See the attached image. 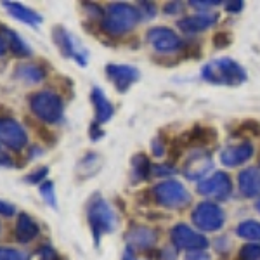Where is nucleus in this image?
Masks as SVG:
<instances>
[{
	"instance_id": "nucleus-1",
	"label": "nucleus",
	"mask_w": 260,
	"mask_h": 260,
	"mask_svg": "<svg viewBox=\"0 0 260 260\" xmlns=\"http://www.w3.org/2000/svg\"><path fill=\"white\" fill-rule=\"evenodd\" d=\"M201 78L212 85L238 87L246 82L248 75L238 61L233 57H219L212 59L201 68Z\"/></svg>"
},
{
	"instance_id": "nucleus-2",
	"label": "nucleus",
	"mask_w": 260,
	"mask_h": 260,
	"mask_svg": "<svg viewBox=\"0 0 260 260\" xmlns=\"http://www.w3.org/2000/svg\"><path fill=\"white\" fill-rule=\"evenodd\" d=\"M141 21V14L137 7L125 2L110 4L104 11V19L101 21V30L108 37H121L136 28Z\"/></svg>"
},
{
	"instance_id": "nucleus-3",
	"label": "nucleus",
	"mask_w": 260,
	"mask_h": 260,
	"mask_svg": "<svg viewBox=\"0 0 260 260\" xmlns=\"http://www.w3.org/2000/svg\"><path fill=\"white\" fill-rule=\"evenodd\" d=\"M87 220H89V228L95 245H99L103 236L111 234L116 229V213L111 205L101 196L92 198L87 207Z\"/></svg>"
},
{
	"instance_id": "nucleus-4",
	"label": "nucleus",
	"mask_w": 260,
	"mask_h": 260,
	"mask_svg": "<svg viewBox=\"0 0 260 260\" xmlns=\"http://www.w3.org/2000/svg\"><path fill=\"white\" fill-rule=\"evenodd\" d=\"M30 110L40 121L54 125L64 116V101L52 90H40L30 95Z\"/></svg>"
},
{
	"instance_id": "nucleus-5",
	"label": "nucleus",
	"mask_w": 260,
	"mask_h": 260,
	"mask_svg": "<svg viewBox=\"0 0 260 260\" xmlns=\"http://www.w3.org/2000/svg\"><path fill=\"white\" fill-rule=\"evenodd\" d=\"M153 198L158 205L170 210H182L191 203L189 191L179 180H163L153 187Z\"/></svg>"
},
{
	"instance_id": "nucleus-6",
	"label": "nucleus",
	"mask_w": 260,
	"mask_h": 260,
	"mask_svg": "<svg viewBox=\"0 0 260 260\" xmlns=\"http://www.w3.org/2000/svg\"><path fill=\"white\" fill-rule=\"evenodd\" d=\"M192 224L203 233L219 231L225 222V213L217 203L203 201L192 210Z\"/></svg>"
},
{
	"instance_id": "nucleus-7",
	"label": "nucleus",
	"mask_w": 260,
	"mask_h": 260,
	"mask_svg": "<svg viewBox=\"0 0 260 260\" xmlns=\"http://www.w3.org/2000/svg\"><path fill=\"white\" fill-rule=\"evenodd\" d=\"M0 144L11 151H23L28 144V134L23 125L9 116H0Z\"/></svg>"
},
{
	"instance_id": "nucleus-8",
	"label": "nucleus",
	"mask_w": 260,
	"mask_h": 260,
	"mask_svg": "<svg viewBox=\"0 0 260 260\" xmlns=\"http://www.w3.org/2000/svg\"><path fill=\"white\" fill-rule=\"evenodd\" d=\"M146 40L148 44L153 47L156 52H161V54H174V52H179L182 50L184 44H182V39L175 33L174 30L167 26H154L146 33Z\"/></svg>"
},
{
	"instance_id": "nucleus-9",
	"label": "nucleus",
	"mask_w": 260,
	"mask_h": 260,
	"mask_svg": "<svg viewBox=\"0 0 260 260\" xmlns=\"http://www.w3.org/2000/svg\"><path fill=\"white\" fill-rule=\"evenodd\" d=\"M170 240L177 250L200 251L208 246V240L198 231L191 229L186 224H177L170 231Z\"/></svg>"
},
{
	"instance_id": "nucleus-10",
	"label": "nucleus",
	"mask_w": 260,
	"mask_h": 260,
	"mask_svg": "<svg viewBox=\"0 0 260 260\" xmlns=\"http://www.w3.org/2000/svg\"><path fill=\"white\" fill-rule=\"evenodd\" d=\"M198 192L201 196H207L215 201H224L233 192V180L225 172H215L198 184Z\"/></svg>"
},
{
	"instance_id": "nucleus-11",
	"label": "nucleus",
	"mask_w": 260,
	"mask_h": 260,
	"mask_svg": "<svg viewBox=\"0 0 260 260\" xmlns=\"http://www.w3.org/2000/svg\"><path fill=\"white\" fill-rule=\"evenodd\" d=\"M52 40L64 57H73V59H77L78 64H82V66L87 64V57H89L87 50L83 47H78L77 42L71 37V33L66 30L64 26H54Z\"/></svg>"
},
{
	"instance_id": "nucleus-12",
	"label": "nucleus",
	"mask_w": 260,
	"mask_h": 260,
	"mask_svg": "<svg viewBox=\"0 0 260 260\" xmlns=\"http://www.w3.org/2000/svg\"><path fill=\"white\" fill-rule=\"evenodd\" d=\"M125 243L128 251H148L158 243V233L148 225H132L125 233Z\"/></svg>"
},
{
	"instance_id": "nucleus-13",
	"label": "nucleus",
	"mask_w": 260,
	"mask_h": 260,
	"mask_svg": "<svg viewBox=\"0 0 260 260\" xmlns=\"http://www.w3.org/2000/svg\"><path fill=\"white\" fill-rule=\"evenodd\" d=\"M106 77L110 78V82L115 85V89L118 92H127L130 87L134 85L137 80H139V70L136 66H130V64H108L106 68Z\"/></svg>"
},
{
	"instance_id": "nucleus-14",
	"label": "nucleus",
	"mask_w": 260,
	"mask_h": 260,
	"mask_svg": "<svg viewBox=\"0 0 260 260\" xmlns=\"http://www.w3.org/2000/svg\"><path fill=\"white\" fill-rule=\"evenodd\" d=\"M213 167V160L208 153H205L203 149H196L191 153V156L187 158V161L184 163V175L189 180H200L201 177L208 174Z\"/></svg>"
},
{
	"instance_id": "nucleus-15",
	"label": "nucleus",
	"mask_w": 260,
	"mask_h": 260,
	"mask_svg": "<svg viewBox=\"0 0 260 260\" xmlns=\"http://www.w3.org/2000/svg\"><path fill=\"white\" fill-rule=\"evenodd\" d=\"M253 144L250 141H243L238 144H231L228 148L222 149L220 153V163L224 167L234 169V167H240L243 163H246L253 156Z\"/></svg>"
},
{
	"instance_id": "nucleus-16",
	"label": "nucleus",
	"mask_w": 260,
	"mask_h": 260,
	"mask_svg": "<svg viewBox=\"0 0 260 260\" xmlns=\"http://www.w3.org/2000/svg\"><path fill=\"white\" fill-rule=\"evenodd\" d=\"M217 19H219L217 14H196L177 21V26L186 35H196V33L207 31L208 28H212L217 23Z\"/></svg>"
},
{
	"instance_id": "nucleus-17",
	"label": "nucleus",
	"mask_w": 260,
	"mask_h": 260,
	"mask_svg": "<svg viewBox=\"0 0 260 260\" xmlns=\"http://www.w3.org/2000/svg\"><path fill=\"white\" fill-rule=\"evenodd\" d=\"M90 99L95 110V125H103L106 121H110L113 118V115H115V108L110 103V99L104 95V92L99 87H92Z\"/></svg>"
},
{
	"instance_id": "nucleus-18",
	"label": "nucleus",
	"mask_w": 260,
	"mask_h": 260,
	"mask_svg": "<svg viewBox=\"0 0 260 260\" xmlns=\"http://www.w3.org/2000/svg\"><path fill=\"white\" fill-rule=\"evenodd\" d=\"M39 233H40L39 224H37L28 213H19L18 220H16V229H14L18 243L26 245V243L35 240V238L39 236Z\"/></svg>"
},
{
	"instance_id": "nucleus-19",
	"label": "nucleus",
	"mask_w": 260,
	"mask_h": 260,
	"mask_svg": "<svg viewBox=\"0 0 260 260\" xmlns=\"http://www.w3.org/2000/svg\"><path fill=\"white\" fill-rule=\"evenodd\" d=\"M238 186L243 196L246 198H255L260 194V172L255 167L240 172L238 175Z\"/></svg>"
},
{
	"instance_id": "nucleus-20",
	"label": "nucleus",
	"mask_w": 260,
	"mask_h": 260,
	"mask_svg": "<svg viewBox=\"0 0 260 260\" xmlns=\"http://www.w3.org/2000/svg\"><path fill=\"white\" fill-rule=\"evenodd\" d=\"M2 6L6 7L7 12L12 16V18H16L18 21L24 24H30V26H37V24L42 23V16L39 12H35L30 7L23 6V4L19 2H2Z\"/></svg>"
},
{
	"instance_id": "nucleus-21",
	"label": "nucleus",
	"mask_w": 260,
	"mask_h": 260,
	"mask_svg": "<svg viewBox=\"0 0 260 260\" xmlns=\"http://www.w3.org/2000/svg\"><path fill=\"white\" fill-rule=\"evenodd\" d=\"M14 78L23 83H28V85H33V83H39L44 80L45 71L42 66L33 64V62H21L14 70Z\"/></svg>"
},
{
	"instance_id": "nucleus-22",
	"label": "nucleus",
	"mask_w": 260,
	"mask_h": 260,
	"mask_svg": "<svg viewBox=\"0 0 260 260\" xmlns=\"http://www.w3.org/2000/svg\"><path fill=\"white\" fill-rule=\"evenodd\" d=\"M151 170H153V167H151V163H149V158L146 156L144 153L136 154V156L132 158L130 180H132L134 184L142 182V180H148L151 175Z\"/></svg>"
},
{
	"instance_id": "nucleus-23",
	"label": "nucleus",
	"mask_w": 260,
	"mask_h": 260,
	"mask_svg": "<svg viewBox=\"0 0 260 260\" xmlns=\"http://www.w3.org/2000/svg\"><path fill=\"white\" fill-rule=\"evenodd\" d=\"M2 35L7 40V47L11 49L12 54H16L18 57H30L31 56V49L28 47V44L24 42L14 30L9 28H2Z\"/></svg>"
},
{
	"instance_id": "nucleus-24",
	"label": "nucleus",
	"mask_w": 260,
	"mask_h": 260,
	"mask_svg": "<svg viewBox=\"0 0 260 260\" xmlns=\"http://www.w3.org/2000/svg\"><path fill=\"white\" fill-rule=\"evenodd\" d=\"M236 234L243 240L258 241L260 243V222L257 220H245L236 228Z\"/></svg>"
},
{
	"instance_id": "nucleus-25",
	"label": "nucleus",
	"mask_w": 260,
	"mask_h": 260,
	"mask_svg": "<svg viewBox=\"0 0 260 260\" xmlns=\"http://www.w3.org/2000/svg\"><path fill=\"white\" fill-rule=\"evenodd\" d=\"M101 165H103V161H101L99 154L87 153L85 156L80 160V174H83V177L95 175V172L101 169Z\"/></svg>"
},
{
	"instance_id": "nucleus-26",
	"label": "nucleus",
	"mask_w": 260,
	"mask_h": 260,
	"mask_svg": "<svg viewBox=\"0 0 260 260\" xmlns=\"http://www.w3.org/2000/svg\"><path fill=\"white\" fill-rule=\"evenodd\" d=\"M39 189H40L42 198L45 200V203H47L49 207H52V208H57L56 192H54V182H50V180H45V182H42L40 186H39Z\"/></svg>"
},
{
	"instance_id": "nucleus-27",
	"label": "nucleus",
	"mask_w": 260,
	"mask_h": 260,
	"mask_svg": "<svg viewBox=\"0 0 260 260\" xmlns=\"http://www.w3.org/2000/svg\"><path fill=\"white\" fill-rule=\"evenodd\" d=\"M238 260H260V245H245L238 253Z\"/></svg>"
},
{
	"instance_id": "nucleus-28",
	"label": "nucleus",
	"mask_w": 260,
	"mask_h": 260,
	"mask_svg": "<svg viewBox=\"0 0 260 260\" xmlns=\"http://www.w3.org/2000/svg\"><path fill=\"white\" fill-rule=\"evenodd\" d=\"M28 253L16 248H6V246H0V260H28Z\"/></svg>"
},
{
	"instance_id": "nucleus-29",
	"label": "nucleus",
	"mask_w": 260,
	"mask_h": 260,
	"mask_svg": "<svg viewBox=\"0 0 260 260\" xmlns=\"http://www.w3.org/2000/svg\"><path fill=\"white\" fill-rule=\"evenodd\" d=\"M47 174H49L47 167H40V169L33 170L31 174H28L26 177H24V180H26V182H30V184H42V182H44V179L47 177Z\"/></svg>"
},
{
	"instance_id": "nucleus-30",
	"label": "nucleus",
	"mask_w": 260,
	"mask_h": 260,
	"mask_svg": "<svg viewBox=\"0 0 260 260\" xmlns=\"http://www.w3.org/2000/svg\"><path fill=\"white\" fill-rule=\"evenodd\" d=\"M139 6L141 7H137V11H139V14H141V19L153 18V16L156 14V7H154V4L142 2V4H139Z\"/></svg>"
},
{
	"instance_id": "nucleus-31",
	"label": "nucleus",
	"mask_w": 260,
	"mask_h": 260,
	"mask_svg": "<svg viewBox=\"0 0 260 260\" xmlns=\"http://www.w3.org/2000/svg\"><path fill=\"white\" fill-rule=\"evenodd\" d=\"M219 0H207V2H200V0H191L189 6L196 7V9H208V7L219 6Z\"/></svg>"
},
{
	"instance_id": "nucleus-32",
	"label": "nucleus",
	"mask_w": 260,
	"mask_h": 260,
	"mask_svg": "<svg viewBox=\"0 0 260 260\" xmlns=\"http://www.w3.org/2000/svg\"><path fill=\"white\" fill-rule=\"evenodd\" d=\"M14 212H16L14 205H11V203H7V201L0 200V215L11 217V215H14Z\"/></svg>"
},
{
	"instance_id": "nucleus-33",
	"label": "nucleus",
	"mask_w": 260,
	"mask_h": 260,
	"mask_svg": "<svg viewBox=\"0 0 260 260\" xmlns=\"http://www.w3.org/2000/svg\"><path fill=\"white\" fill-rule=\"evenodd\" d=\"M153 174L154 175H172V174H175V170L172 169L170 165H154Z\"/></svg>"
},
{
	"instance_id": "nucleus-34",
	"label": "nucleus",
	"mask_w": 260,
	"mask_h": 260,
	"mask_svg": "<svg viewBox=\"0 0 260 260\" xmlns=\"http://www.w3.org/2000/svg\"><path fill=\"white\" fill-rule=\"evenodd\" d=\"M186 260H210V257L203 250H200V251H189Z\"/></svg>"
},
{
	"instance_id": "nucleus-35",
	"label": "nucleus",
	"mask_w": 260,
	"mask_h": 260,
	"mask_svg": "<svg viewBox=\"0 0 260 260\" xmlns=\"http://www.w3.org/2000/svg\"><path fill=\"white\" fill-rule=\"evenodd\" d=\"M163 142L160 137H156V139L153 141V154L154 156H163Z\"/></svg>"
},
{
	"instance_id": "nucleus-36",
	"label": "nucleus",
	"mask_w": 260,
	"mask_h": 260,
	"mask_svg": "<svg viewBox=\"0 0 260 260\" xmlns=\"http://www.w3.org/2000/svg\"><path fill=\"white\" fill-rule=\"evenodd\" d=\"M0 167H12V160L9 154L4 151V148L0 146Z\"/></svg>"
},
{
	"instance_id": "nucleus-37",
	"label": "nucleus",
	"mask_w": 260,
	"mask_h": 260,
	"mask_svg": "<svg viewBox=\"0 0 260 260\" xmlns=\"http://www.w3.org/2000/svg\"><path fill=\"white\" fill-rule=\"evenodd\" d=\"M243 7H245V2H228L225 4V11H229V12H240Z\"/></svg>"
},
{
	"instance_id": "nucleus-38",
	"label": "nucleus",
	"mask_w": 260,
	"mask_h": 260,
	"mask_svg": "<svg viewBox=\"0 0 260 260\" xmlns=\"http://www.w3.org/2000/svg\"><path fill=\"white\" fill-rule=\"evenodd\" d=\"M103 137V130H99L98 128V125H92V128H90V139L92 141H98Z\"/></svg>"
},
{
	"instance_id": "nucleus-39",
	"label": "nucleus",
	"mask_w": 260,
	"mask_h": 260,
	"mask_svg": "<svg viewBox=\"0 0 260 260\" xmlns=\"http://www.w3.org/2000/svg\"><path fill=\"white\" fill-rule=\"evenodd\" d=\"M180 11H182V4H169L165 7V12H169V14H174V12H180Z\"/></svg>"
},
{
	"instance_id": "nucleus-40",
	"label": "nucleus",
	"mask_w": 260,
	"mask_h": 260,
	"mask_svg": "<svg viewBox=\"0 0 260 260\" xmlns=\"http://www.w3.org/2000/svg\"><path fill=\"white\" fill-rule=\"evenodd\" d=\"M7 49H9V47H7V42H6V40H4V39H2V37H0V57H2V56H4V54H6V52H7Z\"/></svg>"
},
{
	"instance_id": "nucleus-41",
	"label": "nucleus",
	"mask_w": 260,
	"mask_h": 260,
	"mask_svg": "<svg viewBox=\"0 0 260 260\" xmlns=\"http://www.w3.org/2000/svg\"><path fill=\"white\" fill-rule=\"evenodd\" d=\"M123 260H137V258L134 257V255L130 253V251L127 250V251H125V253H123Z\"/></svg>"
},
{
	"instance_id": "nucleus-42",
	"label": "nucleus",
	"mask_w": 260,
	"mask_h": 260,
	"mask_svg": "<svg viewBox=\"0 0 260 260\" xmlns=\"http://www.w3.org/2000/svg\"><path fill=\"white\" fill-rule=\"evenodd\" d=\"M255 207H257V210H258V212H260V200H258V201H257V205H255Z\"/></svg>"
}]
</instances>
